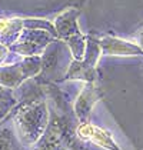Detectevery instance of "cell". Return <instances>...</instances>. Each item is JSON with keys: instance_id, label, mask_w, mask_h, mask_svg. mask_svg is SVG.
Instances as JSON below:
<instances>
[{"instance_id": "obj_1", "label": "cell", "mask_w": 143, "mask_h": 150, "mask_svg": "<svg viewBox=\"0 0 143 150\" xmlns=\"http://www.w3.org/2000/svg\"><path fill=\"white\" fill-rule=\"evenodd\" d=\"M13 117V129L19 142L26 146H35L43 136L49 125L50 113L45 99H39L27 104H14L10 112Z\"/></svg>"}, {"instance_id": "obj_2", "label": "cell", "mask_w": 143, "mask_h": 150, "mask_svg": "<svg viewBox=\"0 0 143 150\" xmlns=\"http://www.w3.org/2000/svg\"><path fill=\"white\" fill-rule=\"evenodd\" d=\"M72 60L73 56L66 43L59 39H55L40 56L42 70L40 74L35 79L39 84L53 83L55 80L64 79Z\"/></svg>"}, {"instance_id": "obj_3", "label": "cell", "mask_w": 143, "mask_h": 150, "mask_svg": "<svg viewBox=\"0 0 143 150\" xmlns=\"http://www.w3.org/2000/svg\"><path fill=\"white\" fill-rule=\"evenodd\" d=\"M56 37L46 30H36V29H24L20 33L16 43L9 47L10 53L17 57H33L42 56L45 49L55 40Z\"/></svg>"}, {"instance_id": "obj_4", "label": "cell", "mask_w": 143, "mask_h": 150, "mask_svg": "<svg viewBox=\"0 0 143 150\" xmlns=\"http://www.w3.org/2000/svg\"><path fill=\"white\" fill-rule=\"evenodd\" d=\"M76 136L80 142H89L106 150H120L116 142L112 137L110 132L99 126H95L89 122L79 123L76 126Z\"/></svg>"}, {"instance_id": "obj_5", "label": "cell", "mask_w": 143, "mask_h": 150, "mask_svg": "<svg viewBox=\"0 0 143 150\" xmlns=\"http://www.w3.org/2000/svg\"><path fill=\"white\" fill-rule=\"evenodd\" d=\"M97 42L102 49V54H106V56H122V57L143 56V50L132 40L107 35L99 37Z\"/></svg>"}, {"instance_id": "obj_6", "label": "cell", "mask_w": 143, "mask_h": 150, "mask_svg": "<svg viewBox=\"0 0 143 150\" xmlns=\"http://www.w3.org/2000/svg\"><path fill=\"white\" fill-rule=\"evenodd\" d=\"M80 14V10L77 7H69L66 10L60 13L59 16H56V19L53 20V26L56 30V37L64 42L66 39H69L72 36L80 35V29L77 24V17Z\"/></svg>"}, {"instance_id": "obj_7", "label": "cell", "mask_w": 143, "mask_h": 150, "mask_svg": "<svg viewBox=\"0 0 143 150\" xmlns=\"http://www.w3.org/2000/svg\"><path fill=\"white\" fill-rule=\"evenodd\" d=\"M99 99H100V93L95 83H84L83 89L80 90V94L77 96L74 102V115L80 123L87 122L90 112Z\"/></svg>"}, {"instance_id": "obj_8", "label": "cell", "mask_w": 143, "mask_h": 150, "mask_svg": "<svg viewBox=\"0 0 143 150\" xmlns=\"http://www.w3.org/2000/svg\"><path fill=\"white\" fill-rule=\"evenodd\" d=\"M24 30V17L0 16V43L10 47Z\"/></svg>"}, {"instance_id": "obj_9", "label": "cell", "mask_w": 143, "mask_h": 150, "mask_svg": "<svg viewBox=\"0 0 143 150\" xmlns=\"http://www.w3.org/2000/svg\"><path fill=\"white\" fill-rule=\"evenodd\" d=\"M20 62L12 64H3L0 66V84L9 90H16L23 81H26Z\"/></svg>"}, {"instance_id": "obj_10", "label": "cell", "mask_w": 143, "mask_h": 150, "mask_svg": "<svg viewBox=\"0 0 143 150\" xmlns=\"http://www.w3.org/2000/svg\"><path fill=\"white\" fill-rule=\"evenodd\" d=\"M0 150H24L13 126L0 123Z\"/></svg>"}, {"instance_id": "obj_11", "label": "cell", "mask_w": 143, "mask_h": 150, "mask_svg": "<svg viewBox=\"0 0 143 150\" xmlns=\"http://www.w3.org/2000/svg\"><path fill=\"white\" fill-rule=\"evenodd\" d=\"M64 43L69 47L72 56H73V60H77V62L83 60L84 52H86V43H87V36H84L83 33L72 36V37L64 40Z\"/></svg>"}, {"instance_id": "obj_12", "label": "cell", "mask_w": 143, "mask_h": 150, "mask_svg": "<svg viewBox=\"0 0 143 150\" xmlns=\"http://www.w3.org/2000/svg\"><path fill=\"white\" fill-rule=\"evenodd\" d=\"M16 102H1L0 100V122L6 119V116L13 110Z\"/></svg>"}, {"instance_id": "obj_13", "label": "cell", "mask_w": 143, "mask_h": 150, "mask_svg": "<svg viewBox=\"0 0 143 150\" xmlns=\"http://www.w3.org/2000/svg\"><path fill=\"white\" fill-rule=\"evenodd\" d=\"M0 100H1V102H14L12 90L3 87L1 84H0Z\"/></svg>"}, {"instance_id": "obj_14", "label": "cell", "mask_w": 143, "mask_h": 150, "mask_svg": "<svg viewBox=\"0 0 143 150\" xmlns=\"http://www.w3.org/2000/svg\"><path fill=\"white\" fill-rule=\"evenodd\" d=\"M9 56H10V50H9V47L0 43V66H3V64L7 62Z\"/></svg>"}, {"instance_id": "obj_15", "label": "cell", "mask_w": 143, "mask_h": 150, "mask_svg": "<svg viewBox=\"0 0 143 150\" xmlns=\"http://www.w3.org/2000/svg\"><path fill=\"white\" fill-rule=\"evenodd\" d=\"M132 42L136 43V45L143 50V26L136 32V33H135V35L132 36Z\"/></svg>"}]
</instances>
